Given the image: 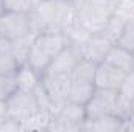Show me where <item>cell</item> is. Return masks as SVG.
<instances>
[{
  "mask_svg": "<svg viewBox=\"0 0 134 132\" xmlns=\"http://www.w3.org/2000/svg\"><path fill=\"white\" fill-rule=\"evenodd\" d=\"M30 16L36 31H64L76 22V3L72 0H37Z\"/></svg>",
  "mask_w": 134,
  "mask_h": 132,
  "instance_id": "6da1fadb",
  "label": "cell"
},
{
  "mask_svg": "<svg viewBox=\"0 0 134 132\" xmlns=\"http://www.w3.org/2000/svg\"><path fill=\"white\" fill-rule=\"evenodd\" d=\"M69 39L64 31L44 30L37 31L31 42V48L28 53L27 64L31 65L42 76L52 61L69 45Z\"/></svg>",
  "mask_w": 134,
  "mask_h": 132,
  "instance_id": "7a4b0ae2",
  "label": "cell"
},
{
  "mask_svg": "<svg viewBox=\"0 0 134 132\" xmlns=\"http://www.w3.org/2000/svg\"><path fill=\"white\" fill-rule=\"evenodd\" d=\"M119 0H81L76 5V22L92 33H100L114 16Z\"/></svg>",
  "mask_w": 134,
  "mask_h": 132,
  "instance_id": "3957f363",
  "label": "cell"
},
{
  "mask_svg": "<svg viewBox=\"0 0 134 132\" xmlns=\"http://www.w3.org/2000/svg\"><path fill=\"white\" fill-rule=\"evenodd\" d=\"M95 64L81 59L78 65L75 67L70 73V90H69V101L78 103V104H86L92 98L95 92Z\"/></svg>",
  "mask_w": 134,
  "mask_h": 132,
  "instance_id": "277c9868",
  "label": "cell"
},
{
  "mask_svg": "<svg viewBox=\"0 0 134 132\" xmlns=\"http://www.w3.org/2000/svg\"><path fill=\"white\" fill-rule=\"evenodd\" d=\"M86 120V109L83 104L66 101L53 112L47 131H83Z\"/></svg>",
  "mask_w": 134,
  "mask_h": 132,
  "instance_id": "5b68a950",
  "label": "cell"
},
{
  "mask_svg": "<svg viewBox=\"0 0 134 132\" xmlns=\"http://www.w3.org/2000/svg\"><path fill=\"white\" fill-rule=\"evenodd\" d=\"M33 33L37 31L34 30L30 14L9 11H3L0 14V39L16 40Z\"/></svg>",
  "mask_w": 134,
  "mask_h": 132,
  "instance_id": "8992f818",
  "label": "cell"
},
{
  "mask_svg": "<svg viewBox=\"0 0 134 132\" xmlns=\"http://www.w3.org/2000/svg\"><path fill=\"white\" fill-rule=\"evenodd\" d=\"M6 104H8V117L17 121H24L37 110H41L34 92L19 90V89L6 98Z\"/></svg>",
  "mask_w": 134,
  "mask_h": 132,
  "instance_id": "52a82bcc",
  "label": "cell"
},
{
  "mask_svg": "<svg viewBox=\"0 0 134 132\" xmlns=\"http://www.w3.org/2000/svg\"><path fill=\"white\" fill-rule=\"evenodd\" d=\"M41 84L50 98L53 109L56 110L66 101H69V90H70V75H53L44 73L41 76Z\"/></svg>",
  "mask_w": 134,
  "mask_h": 132,
  "instance_id": "ba28073f",
  "label": "cell"
},
{
  "mask_svg": "<svg viewBox=\"0 0 134 132\" xmlns=\"http://www.w3.org/2000/svg\"><path fill=\"white\" fill-rule=\"evenodd\" d=\"M115 103H117V90L95 89L92 98L84 104L86 118L87 120H97L100 117L114 113Z\"/></svg>",
  "mask_w": 134,
  "mask_h": 132,
  "instance_id": "9c48e42d",
  "label": "cell"
},
{
  "mask_svg": "<svg viewBox=\"0 0 134 132\" xmlns=\"http://www.w3.org/2000/svg\"><path fill=\"white\" fill-rule=\"evenodd\" d=\"M83 59L80 47L69 44L66 48L52 61V64L47 67L44 73H53V75H70L72 70L78 65V62Z\"/></svg>",
  "mask_w": 134,
  "mask_h": 132,
  "instance_id": "30bf717a",
  "label": "cell"
},
{
  "mask_svg": "<svg viewBox=\"0 0 134 132\" xmlns=\"http://www.w3.org/2000/svg\"><path fill=\"white\" fill-rule=\"evenodd\" d=\"M125 76H126V73L123 70L103 61L95 67V76H94L95 87L97 89H108V90H119Z\"/></svg>",
  "mask_w": 134,
  "mask_h": 132,
  "instance_id": "8fae6325",
  "label": "cell"
},
{
  "mask_svg": "<svg viewBox=\"0 0 134 132\" xmlns=\"http://www.w3.org/2000/svg\"><path fill=\"white\" fill-rule=\"evenodd\" d=\"M112 45L114 44L111 40H108L103 34L94 33L91 36V39L83 47H80V50H81L83 59H86V61L97 65V64H100L106 59V55H108V51H109V48Z\"/></svg>",
  "mask_w": 134,
  "mask_h": 132,
  "instance_id": "7c38bea8",
  "label": "cell"
},
{
  "mask_svg": "<svg viewBox=\"0 0 134 132\" xmlns=\"http://www.w3.org/2000/svg\"><path fill=\"white\" fill-rule=\"evenodd\" d=\"M106 62L112 64L114 67L123 70L125 73H130V71H134V53H131L130 50L120 47L119 44H114L108 55H106Z\"/></svg>",
  "mask_w": 134,
  "mask_h": 132,
  "instance_id": "4fadbf2b",
  "label": "cell"
},
{
  "mask_svg": "<svg viewBox=\"0 0 134 132\" xmlns=\"http://www.w3.org/2000/svg\"><path fill=\"white\" fill-rule=\"evenodd\" d=\"M16 81H17V89L19 90L33 92L34 89L39 86V82H41V75L31 65H28L25 62V64L19 65V68H17Z\"/></svg>",
  "mask_w": 134,
  "mask_h": 132,
  "instance_id": "5bb4252c",
  "label": "cell"
},
{
  "mask_svg": "<svg viewBox=\"0 0 134 132\" xmlns=\"http://www.w3.org/2000/svg\"><path fill=\"white\" fill-rule=\"evenodd\" d=\"M122 120L114 113L104 115L97 120H86L83 131H98V132H119Z\"/></svg>",
  "mask_w": 134,
  "mask_h": 132,
  "instance_id": "9a60e30c",
  "label": "cell"
},
{
  "mask_svg": "<svg viewBox=\"0 0 134 132\" xmlns=\"http://www.w3.org/2000/svg\"><path fill=\"white\" fill-rule=\"evenodd\" d=\"M52 112L41 109L36 113H33L31 117H28L27 120L20 121V128L22 131H47L50 120H52Z\"/></svg>",
  "mask_w": 134,
  "mask_h": 132,
  "instance_id": "2e32d148",
  "label": "cell"
},
{
  "mask_svg": "<svg viewBox=\"0 0 134 132\" xmlns=\"http://www.w3.org/2000/svg\"><path fill=\"white\" fill-rule=\"evenodd\" d=\"M64 33H66L69 42L73 44V45H76V47H83V45L91 39V36L94 34L92 31H89L87 28H84V27H83L81 23H78V22H75L73 25L67 27L66 30H64Z\"/></svg>",
  "mask_w": 134,
  "mask_h": 132,
  "instance_id": "e0dca14e",
  "label": "cell"
},
{
  "mask_svg": "<svg viewBox=\"0 0 134 132\" xmlns=\"http://www.w3.org/2000/svg\"><path fill=\"white\" fill-rule=\"evenodd\" d=\"M125 27H126V22H123L120 17H117V16H112L109 20H108V23L103 27V30L100 31V34H103L108 40H111L112 44H117V40H119V37L122 36L123 33V30H125Z\"/></svg>",
  "mask_w": 134,
  "mask_h": 132,
  "instance_id": "ac0fdd59",
  "label": "cell"
},
{
  "mask_svg": "<svg viewBox=\"0 0 134 132\" xmlns=\"http://www.w3.org/2000/svg\"><path fill=\"white\" fill-rule=\"evenodd\" d=\"M37 0H3L5 11L9 13H25L30 14L34 9Z\"/></svg>",
  "mask_w": 134,
  "mask_h": 132,
  "instance_id": "d6986e66",
  "label": "cell"
},
{
  "mask_svg": "<svg viewBox=\"0 0 134 132\" xmlns=\"http://www.w3.org/2000/svg\"><path fill=\"white\" fill-rule=\"evenodd\" d=\"M114 16L120 17L123 22H134V0H119Z\"/></svg>",
  "mask_w": 134,
  "mask_h": 132,
  "instance_id": "ffe728a7",
  "label": "cell"
},
{
  "mask_svg": "<svg viewBox=\"0 0 134 132\" xmlns=\"http://www.w3.org/2000/svg\"><path fill=\"white\" fill-rule=\"evenodd\" d=\"M17 90L16 75H2L0 76V98H8Z\"/></svg>",
  "mask_w": 134,
  "mask_h": 132,
  "instance_id": "44dd1931",
  "label": "cell"
},
{
  "mask_svg": "<svg viewBox=\"0 0 134 132\" xmlns=\"http://www.w3.org/2000/svg\"><path fill=\"white\" fill-rule=\"evenodd\" d=\"M19 65H22V64H19L13 56L0 51V76L2 75H16Z\"/></svg>",
  "mask_w": 134,
  "mask_h": 132,
  "instance_id": "7402d4cb",
  "label": "cell"
},
{
  "mask_svg": "<svg viewBox=\"0 0 134 132\" xmlns=\"http://www.w3.org/2000/svg\"><path fill=\"white\" fill-rule=\"evenodd\" d=\"M117 93H119V97L134 103V71L126 73V76H125L122 86L119 87Z\"/></svg>",
  "mask_w": 134,
  "mask_h": 132,
  "instance_id": "603a6c76",
  "label": "cell"
},
{
  "mask_svg": "<svg viewBox=\"0 0 134 132\" xmlns=\"http://www.w3.org/2000/svg\"><path fill=\"white\" fill-rule=\"evenodd\" d=\"M117 44L120 47L130 50L131 53H134V22H128L126 23V27H125L122 36L119 37Z\"/></svg>",
  "mask_w": 134,
  "mask_h": 132,
  "instance_id": "cb8c5ba5",
  "label": "cell"
},
{
  "mask_svg": "<svg viewBox=\"0 0 134 132\" xmlns=\"http://www.w3.org/2000/svg\"><path fill=\"white\" fill-rule=\"evenodd\" d=\"M5 131H14V132H19L22 131L20 128V121L11 118V117H3L0 118V132H5Z\"/></svg>",
  "mask_w": 134,
  "mask_h": 132,
  "instance_id": "d4e9b609",
  "label": "cell"
},
{
  "mask_svg": "<svg viewBox=\"0 0 134 132\" xmlns=\"http://www.w3.org/2000/svg\"><path fill=\"white\" fill-rule=\"evenodd\" d=\"M3 117H8V104L5 98H0V118Z\"/></svg>",
  "mask_w": 134,
  "mask_h": 132,
  "instance_id": "484cf974",
  "label": "cell"
},
{
  "mask_svg": "<svg viewBox=\"0 0 134 132\" xmlns=\"http://www.w3.org/2000/svg\"><path fill=\"white\" fill-rule=\"evenodd\" d=\"M5 11V8H3V0H0V14Z\"/></svg>",
  "mask_w": 134,
  "mask_h": 132,
  "instance_id": "4316f807",
  "label": "cell"
},
{
  "mask_svg": "<svg viewBox=\"0 0 134 132\" xmlns=\"http://www.w3.org/2000/svg\"><path fill=\"white\" fill-rule=\"evenodd\" d=\"M72 2H73V3H76V5H78V3H80V2H81V0H72Z\"/></svg>",
  "mask_w": 134,
  "mask_h": 132,
  "instance_id": "83f0119b",
  "label": "cell"
}]
</instances>
